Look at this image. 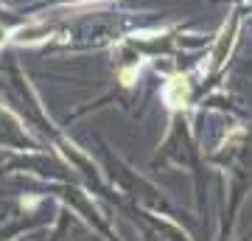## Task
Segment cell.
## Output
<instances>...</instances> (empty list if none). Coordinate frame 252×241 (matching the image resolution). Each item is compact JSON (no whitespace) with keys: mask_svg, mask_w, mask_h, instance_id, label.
I'll return each mask as SVG.
<instances>
[{"mask_svg":"<svg viewBox=\"0 0 252 241\" xmlns=\"http://www.w3.org/2000/svg\"><path fill=\"white\" fill-rule=\"evenodd\" d=\"M0 34H3V31H0Z\"/></svg>","mask_w":252,"mask_h":241,"instance_id":"cell-1","label":"cell"}]
</instances>
